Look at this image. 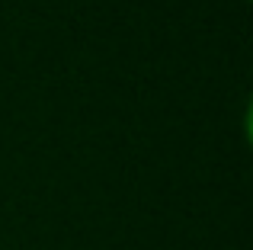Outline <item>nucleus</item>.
Returning <instances> with one entry per match:
<instances>
[]
</instances>
